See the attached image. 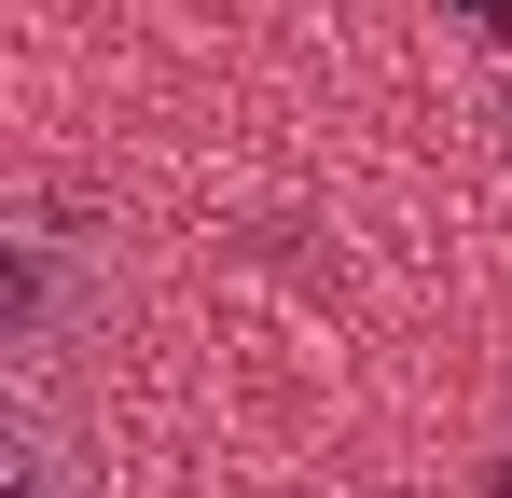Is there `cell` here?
<instances>
[{
  "label": "cell",
  "instance_id": "obj_2",
  "mask_svg": "<svg viewBox=\"0 0 512 498\" xmlns=\"http://www.w3.org/2000/svg\"><path fill=\"white\" fill-rule=\"evenodd\" d=\"M471 28H485V42H512V0H471Z\"/></svg>",
  "mask_w": 512,
  "mask_h": 498
},
{
  "label": "cell",
  "instance_id": "obj_3",
  "mask_svg": "<svg viewBox=\"0 0 512 498\" xmlns=\"http://www.w3.org/2000/svg\"><path fill=\"white\" fill-rule=\"evenodd\" d=\"M499 139H512V83H499Z\"/></svg>",
  "mask_w": 512,
  "mask_h": 498
},
{
  "label": "cell",
  "instance_id": "obj_1",
  "mask_svg": "<svg viewBox=\"0 0 512 498\" xmlns=\"http://www.w3.org/2000/svg\"><path fill=\"white\" fill-rule=\"evenodd\" d=\"M0 498H97L70 415L42 402V374H14V402H0Z\"/></svg>",
  "mask_w": 512,
  "mask_h": 498
}]
</instances>
